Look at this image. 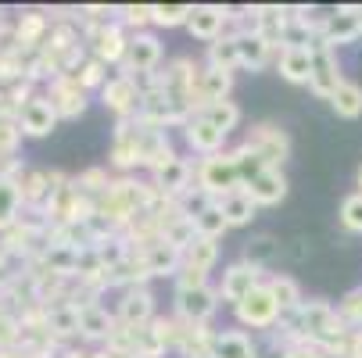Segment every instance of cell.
<instances>
[{"label":"cell","mask_w":362,"mask_h":358,"mask_svg":"<svg viewBox=\"0 0 362 358\" xmlns=\"http://www.w3.org/2000/svg\"><path fill=\"white\" fill-rule=\"evenodd\" d=\"M47 97H50V105L58 108V115L62 119H79L83 112H86V105H90V93L79 86V79L76 76H58V79H50L47 83Z\"/></svg>","instance_id":"obj_12"},{"label":"cell","mask_w":362,"mask_h":358,"mask_svg":"<svg viewBox=\"0 0 362 358\" xmlns=\"http://www.w3.org/2000/svg\"><path fill=\"white\" fill-rule=\"evenodd\" d=\"M162 54H165V50H162V40L154 36V32H133L122 72H126V76H151V72H158Z\"/></svg>","instance_id":"obj_10"},{"label":"cell","mask_w":362,"mask_h":358,"mask_svg":"<svg viewBox=\"0 0 362 358\" xmlns=\"http://www.w3.org/2000/svg\"><path fill=\"white\" fill-rule=\"evenodd\" d=\"M58 108L50 105V97L47 93H36L29 105H22L18 108V129H22V136H33V140H43V136H50L54 133V126H58Z\"/></svg>","instance_id":"obj_9"},{"label":"cell","mask_w":362,"mask_h":358,"mask_svg":"<svg viewBox=\"0 0 362 358\" xmlns=\"http://www.w3.org/2000/svg\"><path fill=\"white\" fill-rule=\"evenodd\" d=\"M122 25H136V32H144L140 25H154V4H136V8H122Z\"/></svg>","instance_id":"obj_40"},{"label":"cell","mask_w":362,"mask_h":358,"mask_svg":"<svg viewBox=\"0 0 362 358\" xmlns=\"http://www.w3.org/2000/svg\"><path fill=\"white\" fill-rule=\"evenodd\" d=\"M226 22H230V8H216V4H201L190 11V36L194 40H204V43H216L223 32H226Z\"/></svg>","instance_id":"obj_16"},{"label":"cell","mask_w":362,"mask_h":358,"mask_svg":"<svg viewBox=\"0 0 362 358\" xmlns=\"http://www.w3.org/2000/svg\"><path fill=\"white\" fill-rule=\"evenodd\" d=\"M212 358H258V347L244 330H223V333H216Z\"/></svg>","instance_id":"obj_26"},{"label":"cell","mask_w":362,"mask_h":358,"mask_svg":"<svg viewBox=\"0 0 362 358\" xmlns=\"http://www.w3.org/2000/svg\"><path fill=\"white\" fill-rule=\"evenodd\" d=\"M204 65L209 68H240V50H237V40L233 36H219L216 43H209V54H204Z\"/></svg>","instance_id":"obj_32"},{"label":"cell","mask_w":362,"mask_h":358,"mask_svg":"<svg viewBox=\"0 0 362 358\" xmlns=\"http://www.w3.org/2000/svg\"><path fill=\"white\" fill-rule=\"evenodd\" d=\"M219 208H223V219L230 222V229H237V226H247L255 215H258V204L251 201V193L240 186V190H233V193H226L223 201H216Z\"/></svg>","instance_id":"obj_24"},{"label":"cell","mask_w":362,"mask_h":358,"mask_svg":"<svg viewBox=\"0 0 362 358\" xmlns=\"http://www.w3.org/2000/svg\"><path fill=\"white\" fill-rule=\"evenodd\" d=\"M216 262H219V240H204V237H197V240L183 251V265H190V269L212 273Z\"/></svg>","instance_id":"obj_31"},{"label":"cell","mask_w":362,"mask_h":358,"mask_svg":"<svg viewBox=\"0 0 362 358\" xmlns=\"http://www.w3.org/2000/svg\"><path fill=\"white\" fill-rule=\"evenodd\" d=\"M237 50H240V68H266L269 65V54H273V43L262 36V32H244L237 36Z\"/></svg>","instance_id":"obj_23"},{"label":"cell","mask_w":362,"mask_h":358,"mask_svg":"<svg viewBox=\"0 0 362 358\" xmlns=\"http://www.w3.org/2000/svg\"><path fill=\"white\" fill-rule=\"evenodd\" d=\"M240 147L251 150V155L262 162L266 169H280V165L291 158V136H287L284 126H273V122H258V126H251Z\"/></svg>","instance_id":"obj_1"},{"label":"cell","mask_w":362,"mask_h":358,"mask_svg":"<svg viewBox=\"0 0 362 358\" xmlns=\"http://www.w3.org/2000/svg\"><path fill=\"white\" fill-rule=\"evenodd\" d=\"M230 90H233V72H226V68H209V65H204V72H201L204 108L216 105V100H230Z\"/></svg>","instance_id":"obj_28"},{"label":"cell","mask_w":362,"mask_h":358,"mask_svg":"<svg viewBox=\"0 0 362 358\" xmlns=\"http://www.w3.org/2000/svg\"><path fill=\"white\" fill-rule=\"evenodd\" d=\"M90 40H93V58L97 61H105V65H126V54H129V32H126V25L115 18V22H105V25H97V29H90L86 32Z\"/></svg>","instance_id":"obj_7"},{"label":"cell","mask_w":362,"mask_h":358,"mask_svg":"<svg viewBox=\"0 0 362 358\" xmlns=\"http://www.w3.org/2000/svg\"><path fill=\"white\" fill-rule=\"evenodd\" d=\"M247 193H251V201L258 204V208H273V204H280L284 197H287V176L280 172V169H262L247 186H244Z\"/></svg>","instance_id":"obj_17"},{"label":"cell","mask_w":362,"mask_h":358,"mask_svg":"<svg viewBox=\"0 0 362 358\" xmlns=\"http://www.w3.org/2000/svg\"><path fill=\"white\" fill-rule=\"evenodd\" d=\"M344 83V72H341V58L337 50L327 47L323 40H316V65H313V79H308V90L316 97L330 100L337 93V86Z\"/></svg>","instance_id":"obj_8"},{"label":"cell","mask_w":362,"mask_h":358,"mask_svg":"<svg viewBox=\"0 0 362 358\" xmlns=\"http://www.w3.org/2000/svg\"><path fill=\"white\" fill-rule=\"evenodd\" d=\"M151 183H154V190H158L165 201H180L187 190H194V165L187 158H176L165 172H158Z\"/></svg>","instance_id":"obj_19"},{"label":"cell","mask_w":362,"mask_h":358,"mask_svg":"<svg viewBox=\"0 0 362 358\" xmlns=\"http://www.w3.org/2000/svg\"><path fill=\"white\" fill-rule=\"evenodd\" d=\"M25 212L22 193L15 186V179H0V233H8Z\"/></svg>","instance_id":"obj_30"},{"label":"cell","mask_w":362,"mask_h":358,"mask_svg":"<svg viewBox=\"0 0 362 358\" xmlns=\"http://www.w3.org/2000/svg\"><path fill=\"white\" fill-rule=\"evenodd\" d=\"M313 65H316V43L313 47H284L280 50V76L287 83H308L313 79Z\"/></svg>","instance_id":"obj_18"},{"label":"cell","mask_w":362,"mask_h":358,"mask_svg":"<svg viewBox=\"0 0 362 358\" xmlns=\"http://www.w3.org/2000/svg\"><path fill=\"white\" fill-rule=\"evenodd\" d=\"M237 323L240 326H251V330H273L280 319H284V312H280V304H276V297L269 294V287L266 283H258L240 304H237Z\"/></svg>","instance_id":"obj_3"},{"label":"cell","mask_w":362,"mask_h":358,"mask_svg":"<svg viewBox=\"0 0 362 358\" xmlns=\"http://www.w3.org/2000/svg\"><path fill=\"white\" fill-rule=\"evenodd\" d=\"M18 143H22L18 119H11V115H0V155H15Z\"/></svg>","instance_id":"obj_39"},{"label":"cell","mask_w":362,"mask_h":358,"mask_svg":"<svg viewBox=\"0 0 362 358\" xmlns=\"http://www.w3.org/2000/svg\"><path fill=\"white\" fill-rule=\"evenodd\" d=\"M194 229H197V237H204V240H219L226 229H230V222L223 219V208L219 204H209L197 219H194Z\"/></svg>","instance_id":"obj_34"},{"label":"cell","mask_w":362,"mask_h":358,"mask_svg":"<svg viewBox=\"0 0 362 358\" xmlns=\"http://www.w3.org/2000/svg\"><path fill=\"white\" fill-rule=\"evenodd\" d=\"M362 36V18H358V8H337V11H330L327 15V22H323V32H320V40L327 43V47H348V43H355Z\"/></svg>","instance_id":"obj_14"},{"label":"cell","mask_w":362,"mask_h":358,"mask_svg":"<svg viewBox=\"0 0 362 358\" xmlns=\"http://www.w3.org/2000/svg\"><path fill=\"white\" fill-rule=\"evenodd\" d=\"M197 186L209 193L212 201H223L226 193H233V190L244 186L240 169H237L230 150H223V155H216V158H201V165H197Z\"/></svg>","instance_id":"obj_2"},{"label":"cell","mask_w":362,"mask_h":358,"mask_svg":"<svg viewBox=\"0 0 362 358\" xmlns=\"http://www.w3.org/2000/svg\"><path fill=\"white\" fill-rule=\"evenodd\" d=\"M266 287H269V294L276 297V304H280V312H284V316H294L301 304H305L298 280L287 276V273H273V276H266Z\"/></svg>","instance_id":"obj_25"},{"label":"cell","mask_w":362,"mask_h":358,"mask_svg":"<svg viewBox=\"0 0 362 358\" xmlns=\"http://www.w3.org/2000/svg\"><path fill=\"white\" fill-rule=\"evenodd\" d=\"M258 283H266L262 280V273H258V269H251L247 262H233V265H226L223 269V276H219V297L223 301H230L233 304V309H237V304L258 287Z\"/></svg>","instance_id":"obj_13"},{"label":"cell","mask_w":362,"mask_h":358,"mask_svg":"<svg viewBox=\"0 0 362 358\" xmlns=\"http://www.w3.org/2000/svg\"><path fill=\"white\" fill-rule=\"evenodd\" d=\"M280 358H330L323 347H316V344H298V347H291V351H284Z\"/></svg>","instance_id":"obj_41"},{"label":"cell","mask_w":362,"mask_h":358,"mask_svg":"<svg viewBox=\"0 0 362 358\" xmlns=\"http://www.w3.org/2000/svg\"><path fill=\"white\" fill-rule=\"evenodd\" d=\"M337 316L344 319V326L362 330V287H351V290L337 301Z\"/></svg>","instance_id":"obj_36"},{"label":"cell","mask_w":362,"mask_h":358,"mask_svg":"<svg viewBox=\"0 0 362 358\" xmlns=\"http://www.w3.org/2000/svg\"><path fill=\"white\" fill-rule=\"evenodd\" d=\"M144 136H147V129L136 119L115 126V133H112V165L115 169L129 172V169L144 165Z\"/></svg>","instance_id":"obj_6"},{"label":"cell","mask_w":362,"mask_h":358,"mask_svg":"<svg viewBox=\"0 0 362 358\" xmlns=\"http://www.w3.org/2000/svg\"><path fill=\"white\" fill-rule=\"evenodd\" d=\"M341 226L348 233H362V193L358 190L341 201Z\"/></svg>","instance_id":"obj_38"},{"label":"cell","mask_w":362,"mask_h":358,"mask_svg":"<svg viewBox=\"0 0 362 358\" xmlns=\"http://www.w3.org/2000/svg\"><path fill=\"white\" fill-rule=\"evenodd\" d=\"M201 115L209 119V122H212L219 133H226V136H230V133L240 126V108L233 105V100H216V105H209V108H204Z\"/></svg>","instance_id":"obj_33"},{"label":"cell","mask_w":362,"mask_h":358,"mask_svg":"<svg viewBox=\"0 0 362 358\" xmlns=\"http://www.w3.org/2000/svg\"><path fill=\"white\" fill-rule=\"evenodd\" d=\"M330 108H334L341 119H348V122L362 119V86L351 83V79H344V83L337 86V93L330 97Z\"/></svg>","instance_id":"obj_29"},{"label":"cell","mask_w":362,"mask_h":358,"mask_svg":"<svg viewBox=\"0 0 362 358\" xmlns=\"http://www.w3.org/2000/svg\"><path fill=\"white\" fill-rule=\"evenodd\" d=\"M0 358H33V354L18 344V347H4V351H0Z\"/></svg>","instance_id":"obj_42"},{"label":"cell","mask_w":362,"mask_h":358,"mask_svg":"<svg viewBox=\"0 0 362 358\" xmlns=\"http://www.w3.org/2000/svg\"><path fill=\"white\" fill-rule=\"evenodd\" d=\"M76 79H79V86L90 93V90H105L108 86V65L105 61H97V58H86L83 65H79V72H76Z\"/></svg>","instance_id":"obj_35"},{"label":"cell","mask_w":362,"mask_h":358,"mask_svg":"<svg viewBox=\"0 0 362 358\" xmlns=\"http://www.w3.org/2000/svg\"><path fill=\"white\" fill-rule=\"evenodd\" d=\"M219 290L209 283V287H194V290H176V297H173V312H176V319L180 323H194V326H201V323H209L216 312H219Z\"/></svg>","instance_id":"obj_4"},{"label":"cell","mask_w":362,"mask_h":358,"mask_svg":"<svg viewBox=\"0 0 362 358\" xmlns=\"http://www.w3.org/2000/svg\"><path fill=\"white\" fill-rule=\"evenodd\" d=\"M183 140H187V147L190 150H197V155H204V158H216V155H223V143H226V133H219L204 115H194L187 126H183Z\"/></svg>","instance_id":"obj_15"},{"label":"cell","mask_w":362,"mask_h":358,"mask_svg":"<svg viewBox=\"0 0 362 358\" xmlns=\"http://www.w3.org/2000/svg\"><path fill=\"white\" fill-rule=\"evenodd\" d=\"M176 158H180V155H176L169 133H165V129H147V136H144V169H151V176H158V172H165Z\"/></svg>","instance_id":"obj_20"},{"label":"cell","mask_w":362,"mask_h":358,"mask_svg":"<svg viewBox=\"0 0 362 358\" xmlns=\"http://www.w3.org/2000/svg\"><path fill=\"white\" fill-rule=\"evenodd\" d=\"M140 258H144V265H147V276H176V273L183 269V251H176V247L165 244V240L144 247Z\"/></svg>","instance_id":"obj_21"},{"label":"cell","mask_w":362,"mask_h":358,"mask_svg":"<svg viewBox=\"0 0 362 358\" xmlns=\"http://www.w3.org/2000/svg\"><path fill=\"white\" fill-rule=\"evenodd\" d=\"M276 254H280V240H276V237H269V233H258V237L244 240V254H240V262H247L251 269L262 273V269L276 258Z\"/></svg>","instance_id":"obj_27"},{"label":"cell","mask_w":362,"mask_h":358,"mask_svg":"<svg viewBox=\"0 0 362 358\" xmlns=\"http://www.w3.org/2000/svg\"><path fill=\"white\" fill-rule=\"evenodd\" d=\"M115 319L126 323V326H151L154 319H158V316H154V294L144 283L126 287L119 304H115Z\"/></svg>","instance_id":"obj_11"},{"label":"cell","mask_w":362,"mask_h":358,"mask_svg":"<svg viewBox=\"0 0 362 358\" xmlns=\"http://www.w3.org/2000/svg\"><path fill=\"white\" fill-rule=\"evenodd\" d=\"M115 323L119 319L105 304H86V309H79V337H86V340H108Z\"/></svg>","instance_id":"obj_22"},{"label":"cell","mask_w":362,"mask_h":358,"mask_svg":"<svg viewBox=\"0 0 362 358\" xmlns=\"http://www.w3.org/2000/svg\"><path fill=\"white\" fill-rule=\"evenodd\" d=\"M190 4H154V25H165V29H173V25H187L190 22Z\"/></svg>","instance_id":"obj_37"},{"label":"cell","mask_w":362,"mask_h":358,"mask_svg":"<svg viewBox=\"0 0 362 358\" xmlns=\"http://www.w3.org/2000/svg\"><path fill=\"white\" fill-rule=\"evenodd\" d=\"M100 105H105L112 115H119V122H129V119L140 115L144 93H140V86L133 83V76L115 72V76L108 79V86L100 90Z\"/></svg>","instance_id":"obj_5"},{"label":"cell","mask_w":362,"mask_h":358,"mask_svg":"<svg viewBox=\"0 0 362 358\" xmlns=\"http://www.w3.org/2000/svg\"><path fill=\"white\" fill-rule=\"evenodd\" d=\"M355 186H358V193H362V165H358V176H355Z\"/></svg>","instance_id":"obj_43"}]
</instances>
